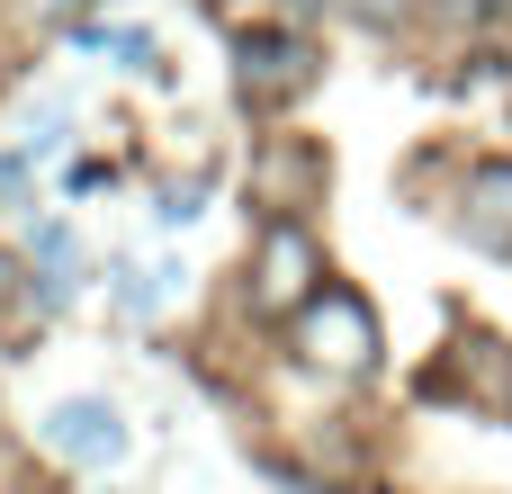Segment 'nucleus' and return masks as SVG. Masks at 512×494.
Returning <instances> with one entry per match:
<instances>
[{
    "instance_id": "7",
    "label": "nucleus",
    "mask_w": 512,
    "mask_h": 494,
    "mask_svg": "<svg viewBox=\"0 0 512 494\" xmlns=\"http://www.w3.org/2000/svg\"><path fill=\"white\" fill-rule=\"evenodd\" d=\"M351 9H360L369 27H396V18H405V0H351Z\"/></svg>"
},
{
    "instance_id": "3",
    "label": "nucleus",
    "mask_w": 512,
    "mask_h": 494,
    "mask_svg": "<svg viewBox=\"0 0 512 494\" xmlns=\"http://www.w3.org/2000/svg\"><path fill=\"white\" fill-rule=\"evenodd\" d=\"M252 288H261V306H306V297H315V243H306L297 225H270Z\"/></svg>"
},
{
    "instance_id": "2",
    "label": "nucleus",
    "mask_w": 512,
    "mask_h": 494,
    "mask_svg": "<svg viewBox=\"0 0 512 494\" xmlns=\"http://www.w3.org/2000/svg\"><path fill=\"white\" fill-rule=\"evenodd\" d=\"M45 441H54V459H72V468H117V459H126V423H117L108 396H63V405L45 414Z\"/></svg>"
},
{
    "instance_id": "4",
    "label": "nucleus",
    "mask_w": 512,
    "mask_h": 494,
    "mask_svg": "<svg viewBox=\"0 0 512 494\" xmlns=\"http://www.w3.org/2000/svg\"><path fill=\"white\" fill-rule=\"evenodd\" d=\"M234 63H243V99H279V90L306 81V45L279 36V27H252V36L234 45Z\"/></svg>"
},
{
    "instance_id": "6",
    "label": "nucleus",
    "mask_w": 512,
    "mask_h": 494,
    "mask_svg": "<svg viewBox=\"0 0 512 494\" xmlns=\"http://www.w3.org/2000/svg\"><path fill=\"white\" fill-rule=\"evenodd\" d=\"M36 261L54 270V288H72V279H81V243H72L63 225H36Z\"/></svg>"
},
{
    "instance_id": "8",
    "label": "nucleus",
    "mask_w": 512,
    "mask_h": 494,
    "mask_svg": "<svg viewBox=\"0 0 512 494\" xmlns=\"http://www.w3.org/2000/svg\"><path fill=\"white\" fill-rule=\"evenodd\" d=\"M9 288H18V261H9V252H0V297H9Z\"/></svg>"
},
{
    "instance_id": "1",
    "label": "nucleus",
    "mask_w": 512,
    "mask_h": 494,
    "mask_svg": "<svg viewBox=\"0 0 512 494\" xmlns=\"http://www.w3.org/2000/svg\"><path fill=\"white\" fill-rule=\"evenodd\" d=\"M297 351H306L315 369H369V360H378V324H369V306H360L351 288H315V297L297 306Z\"/></svg>"
},
{
    "instance_id": "5",
    "label": "nucleus",
    "mask_w": 512,
    "mask_h": 494,
    "mask_svg": "<svg viewBox=\"0 0 512 494\" xmlns=\"http://www.w3.org/2000/svg\"><path fill=\"white\" fill-rule=\"evenodd\" d=\"M459 234L477 252H512V162H486L459 198Z\"/></svg>"
}]
</instances>
